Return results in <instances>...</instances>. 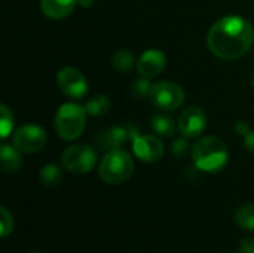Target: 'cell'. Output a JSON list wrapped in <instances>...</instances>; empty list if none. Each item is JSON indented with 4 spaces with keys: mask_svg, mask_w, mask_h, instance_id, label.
<instances>
[{
    "mask_svg": "<svg viewBox=\"0 0 254 253\" xmlns=\"http://www.w3.org/2000/svg\"><path fill=\"white\" fill-rule=\"evenodd\" d=\"M149 98L153 106L164 112H171L183 106L185 103V91L180 85L171 81H162L152 85Z\"/></svg>",
    "mask_w": 254,
    "mask_h": 253,
    "instance_id": "obj_5",
    "label": "cell"
},
{
    "mask_svg": "<svg viewBox=\"0 0 254 253\" xmlns=\"http://www.w3.org/2000/svg\"><path fill=\"white\" fill-rule=\"evenodd\" d=\"M192 160L199 170L216 173L228 164V148L219 137H202L192 148Z\"/></svg>",
    "mask_w": 254,
    "mask_h": 253,
    "instance_id": "obj_2",
    "label": "cell"
},
{
    "mask_svg": "<svg viewBox=\"0 0 254 253\" xmlns=\"http://www.w3.org/2000/svg\"><path fill=\"white\" fill-rule=\"evenodd\" d=\"M85 109H86V113L91 115V116H101V115L109 112L110 100L106 95H103V94H97V95L91 97L86 101Z\"/></svg>",
    "mask_w": 254,
    "mask_h": 253,
    "instance_id": "obj_16",
    "label": "cell"
},
{
    "mask_svg": "<svg viewBox=\"0 0 254 253\" xmlns=\"http://www.w3.org/2000/svg\"><path fill=\"white\" fill-rule=\"evenodd\" d=\"M250 84H252V86L254 88V73L250 76Z\"/></svg>",
    "mask_w": 254,
    "mask_h": 253,
    "instance_id": "obj_28",
    "label": "cell"
},
{
    "mask_svg": "<svg viewBox=\"0 0 254 253\" xmlns=\"http://www.w3.org/2000/svg\"><path fill=\"white\" fill-rule=\"evenodd\" d=\"M131 136L129 130L125 127H110L107 130L100 131V134L95 137V143L98 146V149L101 151H115V149H121V146L127 142V139Z\"/></svg>",
    "mask_w": 254,
    "mask_h": 253,
    "instance_id": "obj_12",
    "label": "cell"
},
{
    "mask_svg": "<svg viewBox=\"0 0 254 253\" xmlns=\"http://www.w3.org/2000/svg\"><path fill=\"white\" fill-rule=\"evenodd\" d=\"M150 127L152 130L162 136V137H171L176 134V130L179 125H176L174 119L167 113H156L150 118Z\"/></svg>",
    "mask_w": 254,
    "mask_h": 253,
    "instance_id": "obj_15",
    "label": "cell"
},
{
    "mask_svg": "<svg viewBox=\"0 0 254 253\" xmlns=\"http://www.w3.org/2000/svg\"><path fill=\"white\" fill-rule=\"evenodd\" d=\"M244 145H246L247 151H250L252 154H254V130H250L244 136Z\"/></svg>",
    "mask_w": 254,
    "mask_h": 253,
    "instance_id": "obj_25",
    "label": "cell"
},
{
    "mask_svg": "<svg viewBox=\"0 0 254 253\" xmlns=\"http://www.w3.org/2000/svg\"><path fill=\"white\" fill-rule=\"evenodd\" d=\"M31 253H42V252H31Z\"/></svg>",
    "mask_w": 254,
    "mask_h": 253,
    "instance_id": "obj_29",
    "label": "cell"
},
{
    "mask_svg": "<svg viewBox=\"0 0 254 253\" xmlns=\"http://www.w3.org/2000/svg\"><path fill=\"white\" fill-rule=\"evenodd\" d=\"M76 4L77 0H40L43 15L51 19H63L68 16Z\"/></svg>",
    "mask_w": 254,
    "mask_h": 253,
    "instance_id": "obj_13",
    "label": "cell"
},
{
    "mask_svg": "<svg viewBox=\"0 0 254 253\" xmlns=\"http://www.w3.org/2000/svg\"><path fill=\"white\" fill-rule=\"evenodd\" d=\"M134 155L144 163L159 161L164 155V143L159 137L150 134H131Z\"/></svg>",
    "mask_w": 254,
    "mask_h": 253,
    "instance_id": "obj_9",
    "label": "cell"
},
{
    "mask_svg": "<svg viewBox=\"0 0 254 253\" xmlns=\"http://www.w3.org/2000/svg\"><path fill=\"white\" fill-rule=\"evenodd\" d=\"M171 152H173L174 157L183 158V157L189 152V143H188L186 137H185V139L176 140V142L173 143V146H171Z\"/></svg>",
    "mask_w": 254,
    "mask_h": 253,
    "instance_id": "obj_23",
    "label": "cell"
},
{
    "mask_svg": "<svg viewBox=\"0 0 254 253\" xmlns=\"http://www.w3.org/2000/svg\"><path fill=\"white\" fill-rule=\"evenodd\" d=\"M235 131H237V134L246 136V134L250 131V127H249V124H247V122H244V121H238V122L235 124Z\"/></svg>",
    "mask_w": 254,
    "mask_h": 253,
    "instance_id": "obj_26",
    "label": "cell"
},
{
    "mask_svg": "<svg viewBox=\"0 0 254 253\" xmlns=\"http://www.w3.org/2000/svg\"><path fill=\"white\" fill-rule=\"evenodd\" d=\"M95 3V0H77V4L82 7H89Z\"/></svg>",
    "mask_w": 254,
    "mask_h": 253,
    "instance_id": "obj_27",
    "label": "cell"
},
{
    "mask_svg": "<svg viewBox=\"0 0 254 253\" xmlns=\"http://www.w3.org/2000/svg\"><path fill=\"white\" fill-rule=\"evenodd\" d=\"M97 163L95 151L88 145H73L61 155V164L65 170L74 174L89 173Z\"/></svg>",
    "mask_w": 254,
    "mask_h": 253,
    "instance_id": "obj_6",
    "label": "cell"
},
{
    "mask_svg": "<svg viewBox=\"0 0 254 253\" xmlns=\"http://www.w3.org/2000/svg\"><path fill=\"white\" fill-rule=\"evenodd\" d=\"M22 164V158L19 155V151L13 145L3 143L0 148V167L1 171L6 174H12L19 170Z\"/></svg>",
    "mask_w": 254,
    "mask_h": 253,
    "instance_id": "obj_14",
    "label": "cell"
},
{
    "mask_svg": "<svg viewBox=\"0 0 254 253\" xmlns=\"http://www.w3.org/2000/svg\"><path fill=\"white\" fill-rule=\"evenodd\" d=\"M0 228H1V237H7L13 230V216L9 213L6 207H0Z\"/></svg>",
    "mask_w": 254,
    "mask_h": 253,
    "instance_id": "obj_20",
    "label": "cell"
},
{
    "mask_svg": "<svg viewBox=\"0 0 254 253\" xmlns=\"http://www.w3.org/2000/svg\"><path fill=\"white\" fill-rule=\"evenodd\" d=\"M134 171V161L131 155L121 149H115L106 154L98 167V174L103 182L109 185H119L127 182Z\"/></svg>",
    "mask_w": 254,
    "mask_h": 253,
    "instance_id": "obj_3",
    "label": "cell"
},
{
    "mask_svg": "<svg viewBox=\"0 0 254 253\" xmlns=\"http://www.w3.org/2000/svg\"><path fill=\"white\" fill-rule=\"evenodd\" d=\"M46 133L42 127L39 125H33V124H27L19 127L12 137V143L13 146L24 154H33L37 152L40 149L45 148L46 145Z\"/></svg>",
    "mask_w": 254,
    "mask_h": 253,
    "instance_id": "obj_7",
    "label": "cell"
},
{
    "mask_svg": "<svg viewBox=\"0 0 254 253\" xmlns=\"http://www.w3.org/2000/svg\"><path fill=\"white\" fill-rule=\"evenodd\" d=\"M132 94L137 97V98H141V97H149V94H150V89H152V84H150V81L147 79V78H140V79H137L135 82H134V85H132Z\"/></svg>",
    "mask_w": 254,
    "mask_h": 253,
    "instance_id": "obj_22",
    "label": "cell"
},
{
    "mask_svg": "<svg viewBox=\"0 0 254 253\" xmlns=\"http://www.w3.org/2000/svg\"><path fill=\"white\" fill-rule=\"evenodd\" d=\"M235 224L243 230H254V204H244L235 212Z\"/></svg>",
    "mask_w": 254,
    "mask_h": 253,
    "instance_id": "obj_18",
    "label": "cell"
},
{
    "mask_svg": "<svg viewBox=\"0 0 254 253\" xmlns=\"http://www.w3.org/2000/svg\"><path fill=\"white\" fill-rule=\"evenodd\" d=\"M237 253H254V239L253 237H244L240 240Z\"/></svg>",
    "mask_w": 254,
    "mask_h": 253,
    "instance_id": "obj_24",
    "label": "cell"
},
{
    "mask_svg": "<svg viewBox=\"0 0 254 253\" xmlns=\"http://www.w3.org/2000/svg\"><path fill=\"white\" fill-rule=\"evenodd\" d=\"M254 43V27L250 21L228 15L217 19L207 36L208 49L222 60H238L244 57Z\"/></svg>",
    "mask_w": 254,
    "mask_h": 253,
    "instance_id": "obj_1",
    "label": "cell"
},
{
    "mask_svg": "<svg viewBox=\"0 0 254 253\" xmlns=\"http://www.w3.org/2000/svg\"><path fill=\"white\" fill-rule=\"evenodd\" d=\"M167 66V57L159 49H147L141 54L137 61V70L143 78H155L158 76Z\"/></svg>",
    "mask_w": 254,
    "mask_h": 253,
    "instance_id": "obj_11",
    "label": "cell"
},
{
    "mask_svg": "<svg viewBox=\"0 0 254 253\" xmlns=\"http://www.w3.org/2000/svg\"><path fill=\"white\" fill-rule=\"evenodd\" d=\"M40 182H42V185L43 186H46V188H54V186H57L60 182H61V179H63V173H61V170H60V167L58 166H55V164H48V166H45L42 170H40Z\"/></svg>",
    "mask_w": 254,
    "mask_h": 253,
    "instance_id": "obj_17",
    "label": "cell"
},
{
    "mask_svg": "<svg viewBox=\"0 0 254 253\" xmlns=\"http://www.w3.org/2000/svg\"><path fill=\"white\" fill-rule=\"evenodd\" d=\"M60 91L70 98H82L88 92V81L83 73L74 67H64L57 73Z\"/></svg>",
    "mask_w": 254,
    "mask_h": 253,
    "instance_id": "obj_8",
    "label": "cell"
},
{
    "mask_svg": "<svg viewBox=\"0 0 254 253\" xmlns=\"http://www.w3.org/2000/svg\"><path fill=\"white\" fill-rule=\"evenodd\" d=\"M0 109H1V122H0L1 137L6 139V137L10 134V131H12V127H13V116H12L10 110H9L4 104H1Z\"/></svg>",
    "mask_w": 254,
    "mask_h": 253,
    "instance_id": "obj_21",
    "label": "cell"
},
{
    "mask_svg": "<svg viewBox=\"0 0 254 253\" xmlns=\"http://www.w3.org/2000/svg\"><path fill=\"white\" fill-rule=\"evenodd\" d=\"M86 109L77 103H64L55 113L57 134L64 140L77 139L86 125Z\"/></svg>",
    "mask_w": 254,
    "mask_h": 253,
    "instance_id": "obj_4",
    "label": "cell"
},
{
    "mask_svg": "<svg viewBox=\"0 0 254 253\" xmlns=\"http://www.w3.org/2000/svg\"><path fill=\"white\" fill-rule=\"evenodd\" d=\"M207 127V115L202 109L190 106L179 116V131L186 139H195L202 134Z\"/></svg>",
    "mask_w": 254,
    "mask_h": 253,
    "instance_id": "obj_10",
    "label": "cell"
},
{
    "mask_svg": "<svg viewBox=\"0 0 254 253\" xmlns=\"http://www.w3.org/2000/svg\"><path fill=\"white\" fill-rule=\"evenodd\" d=\"M134 55L127 51V49H121V51H116L113 58H112V64L113 67L118 70V72H122V73H127L132 69L134 66Z\"/></svg>",
    "mask_w": 254,
    "mask_h": 253,
    "instance_id": "obj_19",
    "label": "cell"
}]
</instances>
